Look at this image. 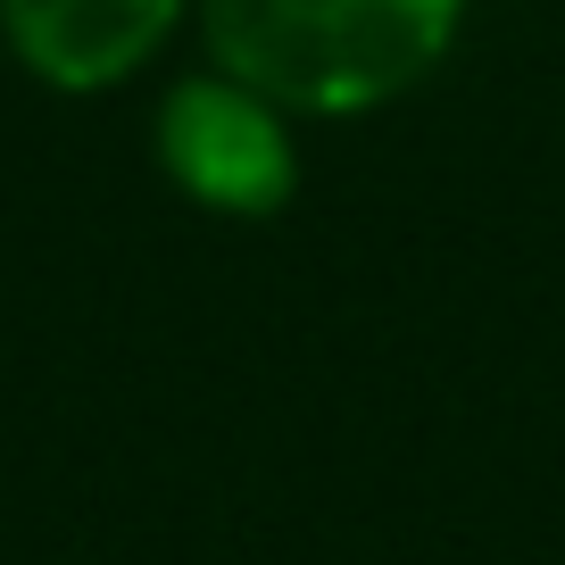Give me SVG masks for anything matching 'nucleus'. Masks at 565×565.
<instances>
[{
	"label": "nucleus",
	"instance_id": "obj_3",
	"mask_svg": "<svg viewBox=\"0 0 565 565\" xmlns=\"http://www.w3.org/2000/svg\"><path fill=\"white\" fill-rule=\"evenodd\" d=\"M200 0H0V42L51 92H117L175 42Z\"/></svg>",
	"mask_w": 565,
	"mask_h": 565
},
{
	"label": "nucleus",
	"instance_id": "obj_2",
	"mask_svg": "<svg viewBox=\"0 0 565 565\" xmlns=\"http://www.w3.org/2000/svg\"><path fill=\"white\" fill-rule=\"evenodd\" d=\"M150 150H159V175L209 216L258 225V216H282L291 192H300L291 108L233 84L225 67H200L183 84H167L159 117H150Z\"/></svg>",
	"mask_w": 565,
	"mask_h": 565
},
{
	"label": "nucleus",
	"instance_id": "obj_1",
	"mask_svg": "<svg viewBox=\"0 0 565 565\" xmlns=\"http://www.w3.org/2000/svg\"><path fill=\"white\" fill-rule=\"evenodd\" d=\"M209 67L291 117L391 108L458 51L466 0H200Z\"/></svg>",
	"mask_w": 565,
	"mask_h": 565
}]
</instances>
